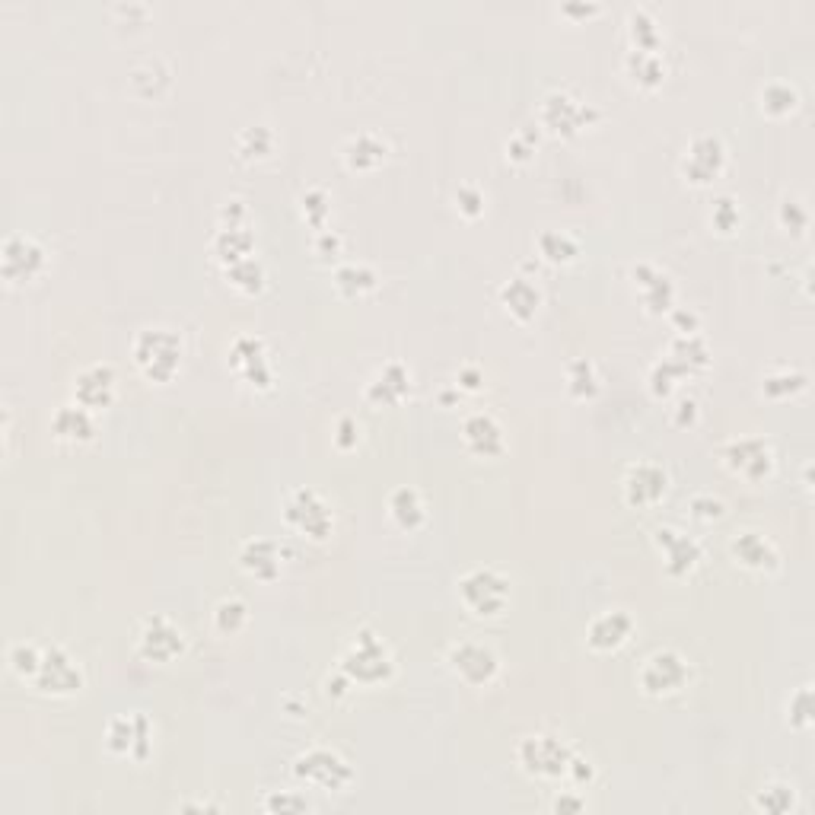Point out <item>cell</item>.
Segmentation results:
<instances>
[{"instance_id":"obj_22","label":"cell","mask_w":815,"mask_h":815,"mask_svg":"<svg viewBox=\"0 0 815 815\" xmlns=\"http://www.w3.org/2000/svg\"><path fill=\"white\" fill-rule=\"evenodd\" d=\"M631 277H634V284H637V293H640V300H644V306L650 312H666L672 309V300H675V287L669 277L650 265V262H640L631 268Z\"/></svg>"},{"instance_id":"obj_21","label":"cell","mask_w":815,"mask_h":815,"mask_svg":"<svg viewBox=\"0 0 815 815\" xmlns=\"http://www.w3.org/2000/svg\"><path fill=\"white\" fill-rule=\"evenodd\" d=\"M462 437H465V446L472 449L475 456H484V459L500 456V453H504V446H507L504 427H500L488 411H475L472 418H465Z\"/></svg>"},{"instance_id":"obj_26","label":"cell","mask_w":815,"mask_h":815,"mask_svg":"<svg viewBox=\"0 0 815 815\" xmlns=\"http://www.w3.org/2000/svg\"><path fill=\"white\" fill-rule=\"evenodd\" d=\"M239 564L246 574L258 577V580H274L281 574V551H277L274 542H265V539H252L242 545L239 551Z\"/></svg>"},{"instance_id":"obj_51","label":"cell","mask_w":815,"mask_h":815,"mask_svg":"<svg viewBox=\"0 0 815 815\" xmlns=\"http://www.w3.org/2000/svg\"><path fill=\"white\" fill-rule=\"evenodd\" d=\"M335 443H338L341 449L357 446V443H360V424H357L354 418H341L338 427H335Z\"/></svg>"},{"instance_id":"obj_25","label":"cell","mask_w":815,"mask_h":815,"mask_svg":"<svg viewBox=\"0 0 815 815\" xmlns=\"http://www.w3.org/2000/svg\"><path fill=\"white\" fill-rule=\"evenodd\" d=\"M408 389H411V373L398 360H392L367 386V398L373 405H398L408 395Z\"/></svg>"},{"instance_id":"obj_53","label":"cell","mask_w":815,"mask_h":815,"mask_svg":"<svg viewBox=\"0 0 815 815\" xmlns=\"http://www.w3.org/2000/svg\"><path fill=\"white\" fill-rule=\"evenodd\" d=\"M481 383H484V373L478 367H462L459 376H456V386L465 389V392H478Z\"/></svg>"},{"instance_id":"obj_48","label":"cell","mask_w":815,"mask_h":815,"mask_svg":"<svg viewBox=\"0 0 815 815\" xmlns=\"http://www.w3.org/2000/svg\"><path fill=\"white\" fill-rule=\"evenodd\" d=\"M809 720H812V691L800 688L790 698V723L793 726H809Z\"/></svg>"},{"instance_id":"obj_19","label":"cell","mask_w":815,"mask_h":815,"mask_svg":"<svg viewBox=\"0 0 815 815\" xmlns=\"http://www.w3.org/2000/svg\"><path fill=\"white\" fill-rule=\"evenodd\" d=\"M74 398H77V405L90 408V411L109 408L115 398V370L109 367V363H93V367L80 370L74 379Z\"/></svg>"},{"instance_id":"obj_23","label":"cell","mask_w":815,"mask_h":815,"mask_svg":"<svg viewBox=\"0 0 815 815\" xmlns=\"http://www.w3.org/2000/svg\"><path fill=\"white\" fill-rule=\"evenodd\" d=\"M631 631H634L631 615L615 609V612H602L599 618H593V624H589V631H586V640L593 650H615L631 637Z\"/></svg>"},{"instance_id":"obj_40","label":"cell","mask_w":815,"mask_h":815,"mask_svg":"<svg viewBox=\"0 0 815 815\" xmlns=\"http://www.w3.org/2000/svg\"><path fill=\"white\" fill-rule=\"evenodd\" d=\"M42 650L39 644H32V640H20V644L10 647V666L16 675H23V679H32V675L39 672V663H42Z\"/></svg>"},{"instance_id":"obj_3","label":"cell","mask_w":815,"mask_h":815,"mask_svg":"<svg viewBox=\"0 0 815 815\" xmlns=\"http://www.w3.org/2000/svg\"><path fill=\"white\" fill-rule=\"evenodd\" d=\"M516 758L526 774L542 777V780H558V777H567L574 749H570L567 742H561L558 736L535 733V736H526L523 742H519Z\"/></svg>"},{"instance_id":"obj_37","label":"cell","mask_w":815,"mask_h":815,"mask_svg":"<svg viewBox=\"0 0 815 815\" xmlns=\"http://www.w3.org/2000/svg\"><path fill=\"white\" fill-rule=\"evenodd\" d=\"M249 621V609H246V602L230 596V599H220L217 602V609H214V628L220 634H236L242 631V624Z\"/></svg>"},{"instance_id":"obj_58","label":"cell","mask_w":815,"mask_h":815,"mask_svg":"<svg viewBox=\"0 0 815 815\" xmlns=\"http://www.w3.org/2000/svg\"><path fill=\"white\" fill-rule=\"evenodd\" d=\"M695 414H698V405L691 402V398H682V402H679V424L695 421Z\"/></svg>"},{"instance_id":"obj_6","label":"cell","mask_w":815,"mask_h":815,"mask_svg":"<svg viewBox=\"0 0 815 815\" xmlns=\"http://www.w3.org/2000/svg\"><path fill=\"white\" fill-rule=\"evenodd\" d=\"M293 777L319 790H344L354 780V771L332 749H309L293 761Z\"/></svg>"},{"instance_id":"obj_49","label":"cell","mask_w":815,"mask_h":815,"mask_svg":"<svg viewBox=\"0 0 815 815\" xmlns=\"http://www.w3.org/2000/svg\"><path fill=\"white\" fill-rule=\"evenodd\" d=\"M265 809L268 812H306L309 803H306V796H300V793H274L265 800Z\"/></svg>"},{"instance_id":"obj_39","label":"cell","mask_w":815,"mask_h":815,"mask_svg":"<svg viewBox=\"0 0 815 815\" xmlns=\"http://www.w3.org/2000/svg\"><path fill=\"white\" fill-rule=\"evenodd\" d=\"M274 150V134L271 128L265 125H252L239 134V153L246 156V160H262V156H268Z\"/></svg>"},{"instance_id":"obj_15","label":"cell","mask_w":815,"mask_h":815,"mask_svg":"<svg viewBox=\"0 0 815 815\" xmlns=\"http://www.w3.org/2000/svg\"><path fill=\"white\" fill-rule=\"evenodd\" d=\"M653 542H656V548L663 551L666 570H669L672 577H685V574H691V570L698 567L701 554H704V548H701L698 539H691L688 532L675 529V526H660V529L653 532Z\"/></svg>"},{"instance_id":"obj_27","label":"cell","mask_w":815,"mask_h":815,"mask_svg":"<svg viewBox=\"0 0 815 815\" xmlns=\"http://www.w3.org/2000/svg\"><path fill=\"white\" fill-rule=\"evenodd\" d=\"M500 300H504L510 316H516L519 322H529L542 306V293L529 277H513V281H507L504 290H500Z\"/></svg>"},{"instance_id":"obj_34","label":"cell","mask_w":815,"mask_h":815,"mask_svg":"<svg viewBox=\"0 0 815 815\" xmlns=\"http://www.w3.org/2000/svg\"><path fill=\"white\" fill-rule=\"evenodd\" d=\"M335 284H338V290L344 293V297H363V293H370L376 287V274L367 265L348 262V265H341L335 271Z\"/></svg>"},{"instance_id":"obj_9","label":"cell","mask_w":815,"mask_h":815,"mask_svg":"<svg viewBox=\"0 0 815 815\" xmlns=\"http://www.w3.org/2000/svg\"><path fill=\"white\" fill-rule=\"evenodd\" d=\"M596 115L599 112L589 106V102H583L580 96L567 93V90H554L542 102V125L551 128L554 134H564V137L583 131L586 125H593Z\"/></svg>"},{"instance_id":"obj_33","label":"cell","mask_w":815,"mask_h":815,"mask_svg":"<svg viewBox=\"0 0 815 815\" xmlns=\"http://www.w3.org/2000/svg\"><path fill=\"white\" fill-rule=\"evenodd\" d=\"M628 26H631V42H634V51H660L663 45V32L656 26V20L647 13V10H631L628 16Z\"/></svg>"},{"instance_id":"obj_56","label":"cell","mask_w":815,"mask_h":815,"mask_svg":"<svg viewBox=\"0 0 815 815\" xmlns=\"http://www.w3.org/2000/svg\"><path fill=\"white\" fill-rule=\"evenodd\" d=\"M554 809H558V812H583V809H586V800H583V796H570V793H564V796H558V800H554Z\"/></svg>"},{"instance_id":"obj_57","label":"cell","mask_w":815,"mask_h":815,"mask_svg":"<svg viewBox=\"0 0 815 815\" xmlns=\"http://www.w3.org/2000/svg\"><path fill=\"white\" fill-rule=\"evenodd\" d=\"M672 319H675V325H682V328H685L682 335H695V332H698V316H695V312H685V309H679Z\"/></svg>"},{"instance_id":"obj_29","label":"cell","mask_w":815,"mask_h":815,"mask_svg":"<svg viewBox=\"0 0 815 815\" xmlns=\"http://www.w3.org/2000/svg\"><path fill=\"white\" fill-rule=\"evenodd\" d=\"M386 153H389L386 141L383 137H376L373 131H363L344 144V160H348L351 169H376L386 160Z\"/></svg>"},{"instance_id":"obj_5","label":"cell","mask_w":815,"mask_h":815,"mask_svg":"<svg viewBox=\"0 0 815 815\" xmlns=\"http://www.w3.org/2000/svg\"><path fill=\"white\" fill-rule=\"evenodd\" d=\"M640 688L647 691L653 698H666V695H675V691H682L691 679V666L682 653L675 650H656L650 653L644 666H640Z\"/></svg>"},{"instance_id":"obj_8","label":"cell","mask_w":815,"mask_h":815,"mask_svg":"<svg viewBox=\"0 0 815 815\" xmlns=\"http://www.w3.org/2000/svg\"><path fill=\"white\" fill-rule=\"evenodd\" d=\"M32 682L45 695H74L83 688V669L71 653L55 644L42 650V663L39 672L32 675Z\"/></svg>"},{"instance_id":"obj_59","label":"cell","mask_w":815,"mask_h":815,"mask_svg":"<svg viewBox=\"0 0 815 815\" xmlns=\"http://www.w3.org/2000/svg\"><path fill=\"white\" fill-rule=\"evenodd\" d=\"M596 10H599L596 4H589V7H574V4H567V7H564V13H596Z\"/></svg>"},{"instance_id":"obj_17","label":"cell","mask_w":815,"mask_h":815,"mask_svg":"<svg viewBox=\"0 0 815 815\" xmlns=\"http://www.w3.org/2000/svg\"><path fill=\"white\" fill-rule=\"evenodd\" d=\"M723 459L726 465L733 468L736 475L749 478V481H761L771 475L774 468V453L765 440H755V437H745V440H733L730 446L723 449Z\"/></svg>"},{"instance_id":"obj_12","label":"cell","mask_w":815,"mask_h":815,"mask_svg":"<svg viewBox=\"0 0 815 815\" xmlns=\"http://www.w3.org/2000/svg\"><path fill=\"white\" fill-rule=\"evenodd\" d=\"M42 268H45V249L36 239L26 233H10L4 239V249H0V271H4L7 281H13V284L32 281L36 274H42Z\"/></svg>"},{"instance_id":"obj_44","label":"cell","mask_w":815,"mask_h":815,"mask_svg":"<svg viewBox=\"0 0 815 815\" xmlns=\"http://www.w3.org/2000/svg\"><path fill=\"white\" fill-rule=\"evenodd\" d=\"M806 386V376L803 373H790V370H780V373H771L765 376V392L771 398H780V395H790V392H800Z\"/></svg>"},{"instance_id":"obj_18","label":"cell","mask_w":815,"mask_h":815,"mask_svg":"<svg viewBox=\"0 0 815 815\" xmlns=\"http://www.w3.org/2000/svg\"><path fill=\"white\" fill-rule=\"evenodd\" d=\"M106 745L115 755H131L144 761L150 752V720L144 714L115 717L106 730Z\"/></svg>"},{"instance_id":"obj_10","label":"cell","mask_w":815,"mask_h":815,"mask_svg":"<svg viewBox=\"0 0 815 815\" xmlns=\"http://www.w3.org/2000/svg\"><path fill=\"white\" fill-rule=\"evenodd\" d=\"M449 669H453L465 685L484 688L497 679L500 660L491 647L478 644V640H462L453 650H449Z\"/></svg>"},{"instance_id":"obj_20","label":"cell","mask_w":815,"mask_h":815,"mask_svg":"<svg viewBox=\"0 0 815 815\" xmlns=\"http://www.w3.org/2000/svg\"><path fill=\"white\" fill-rule=\"evenodd\" d=\"M730 551H733V558H736L742 567L758 570V574H765V570H777V567H780V554H777L774 542L768 539V535L755 532V529L739 532L736 539L730 542Z\"/></svg>"},{"instance_id":"obj_7","label":"cell","mask_w":815,"mask_h":815,"mask_svg":"<svg viewBox=\"0 0 815 815\" xmlns=\"http://www.w3.org/2000/svg\"><path fill=\"white\" fill-rule=\"evenodd\" d=\"M284 519H287V526H293L300 535H309V539H316V542L328 539L332 529H335L332 510H328L325 500L316 491H309V488H300V491H293L287 497Z\"/></svg>"},{"instance_id":"obj_38","label":"cell","mask_w":815,"mask_h":815,"mask_svg":"<svg viewBox=\"0 0 815 815\" xmlns=\"http://www.w3.org/2000/svg\"><path fill=\"white\" fill-rule=\"evenodd\" d=\"M567 389L577 398H593L599 392V376L589 360H574L567 367Z\"/></svg>"},{"instance_id":"obj_36","label":"cell","mask_w":815,"mask_h":815,"mask_svg":"<svg viewBox=\"0 0 815 815\" xmlns=\"http://www.w3.org/2000/svg\"><path fill=\"white\" fill-rule=\"evenodd\" d=\"M227 277H230V284L239 287L242 293H255V290L265 287V268H262V262H258L255 255L252 258H242V262L227 265Z\"/></svg>"},{"instance_id":"obj_13","label":"cell","mask_w":815,"mask_h":815,"mask_svg":"<svg viewBox=\"0 0 815 815\" xmlns=\"http://www.w3.org/2000/svg\"><path fill=\"white\" fill-rule=\"evenodd\" d=\"M230 367H233V373L242 379V383H249V386L271 389V383H274V373L268 367V354H265V341L262 338H252V335L236 338L233 348H230Z\"/></svg>"},{"instance_id":"obj_14","label":"cell","mask_w":815,"mask_h":815,"mask_svg":"<svg viewBox=\"0 0 815 815\" xmlns=\"http://www.w3.org/2000/svg\"><path fill=\"white\" fill-rule=\"evenodd\" d=\"M669 491V475L656 462H634L624 475V500L631 507H653Z\"/></svg>"},{"instance_id":"obj_28","label":"cell","mask_w":815,"mask_h":815,"mask_svg":"<svg viewBox=\"0 0 815 815\" xmlns=\"http://www.w3.org/2000/svg\"><path fill=\"white\" fill-rule=\"evenodd\" d=\"M389 516L395 519V526H398V529L414 532V529H421V526H424L427 507H424L421 494L414 491V488H398V491H392V497H389Z\"/></svg>"},{"instance_id":"obj_45","label":"cell","mask_w":815,"mask_h":815,"mask_svg":"<svg viewBox=\"0 0 815 815\" xmlns=\"http://www.w3.org/2000/svg\"><path fill=\"white\" fill-rule=\"evenodd\" d=\"M710 220H714V227L720 233H733L739 227V207L733 198H717L714 201V211H710Z\"/></svg>"},{"instance_id":"obj_32","label":"cell","mask_w":815,"mask_h":815,"mask_svg":"<svg viewBox=\"0 0 815 815\" xmlns=\"http://www.w3.org/2000/svg\"><path fill=\"white\" fill-rule=\"evenodd\" d=\"M628 74L640 83V86H656L663 83L666 77V64L660 58V51H628Z\"/></svg>"},{"instance_id":"obj_41","label":"cell","mask_w":815,"mask_h":815,"mask_svg":"<svg viewBox=\"0 0 815 815\" xmlns=\"http://www.w3.org/2000/svg\"><path fill=\"white\" fill-rule=\"evenodd\" d=\"M761 106L771 115H787L796 106V90L790 83H768L761 90Z\"/></svg>"},{"instance_id":"obj_35","label":"cell","mask_w":815,"mask_h":815,"mask_svg":"<svg viewBox=\"0 0 815 815\" xmlns=\"http://www.w3.org/2000/svg\"><path fill=\"white\" fill-rule=\"evenodd\" d=\"M539 249H542V255L548 258V262H554V265L574 262L577 252H580L577 239H574V236H567V233H561V230H545V233L539 236Z\"/></svg>"},{"instance_id":"obj_42","label":"cell","mask_w":815,"mask_h":815,"mask_svg":"<svg viewBox=\"0 0 815 815\" xmlns=\"http://www.w3.org/2000/svg\"><path fill=\"white\" fill-rule=\"evenodd\" d=\"M755 806L765 809L771 815H784L793 809V787L787 784H771V787H761V793L755 796Z\"/></svg>"},{"instance_id":"obj_47","label":"cell","mask_w":815,"mask_h":815,"mask_svg":"<svg viewBox=\"0 0 815 815\" xmlns=\"http://www.w3.org/2000/svg\"><path fill=\"white\" fill-rule=\"evenodd\" d=\"M456 204L465 217H478L484 214V192L478 185H459L456 188Z\"/></svg>"},{"instance_id":"obj_2","label":"cell","mask_w":815,"mask_h":815,"mask_svg":"<svg viewBox=\"0 0 815 815\" xmlns=\"http://www.w3.org/2000/svg\"><path fill=\"white\" fill-rule=\"evenodd\" d=\"M392 669H395V663H392L389 647L367 628L357 631L354 644L348 647V653L341 656V672L348 675L351 682H360V685L386 682L392 675Z\"/></svg>"},{"instance_id":"obj_54","label":"cell","mask_w":815,"mask_h":815,"mask_svg":"<svg viewBox=\"0 0 815 815\" xmlns=\"http://www.w3.org/2000/svg\"><path fill=\"white\" fill-rule=\"evenodd\" d=\"M348 688H351V679H348V675H344L341 669H338L335 675H328V679H325V691H328V695H335V698L348 695Z\"/></svg>"},{"instance_id":"obj_52","label":"cell","mask_w":815,"mask_h":815,"mask_svg":"<svg viewBox=\"0 0 815 815\" xmlns=\"http://www.w3.org/2000/svg\"><path fill=\"white\" fill-rule=\"evenodd\" d=\"M780 220H784V227H790V230H803L809 217H806V211H803V204L784 201V207H780Z\"/></svg>"},{"instance_id":"obj_31","label":"cell","mask_w":815,"mask_h":815,"mask_svg":"<svg viewBox=\"0 0 815 815\" xmlns=\"http://www.w3.org/2000/svg\"><path fill=\"white\" fill-rule=\"evenodd\" d=\"M669 357L691 376V373H698V370L707 367L710 351H707V344L698 335H679L669 344Z\"/></svg>"},{"instance_id":"obj_24","label":"cell","mask_w":815,"mask_h":815,"mask_svg":"<svg viewBox=\"0 0 815 815\" xmlns=\"http://www.w3.org/2000/svg\"><path fill=\"white\" fill-rule=\"evenodd\" d=\"M51 433H55V437L64 440V443H90L96 437L93 411L77 405V402L58 408L55 418H51Z\"/></svg>"},{"instance_id":"obj_4","label":"cell","mask_w":815,"mask_h":815,"mask_svg":"<svg viewBox=\"0 0 815 815\" xmlns=\"http://www.w3.org/2000/svg\"><path fill=\"white\" fill-rule=\"evenodd\" d=\"M459 596L475 615H497L510 602V580L494 567H475L459 580Z\"/></svg>"},{"instance_id":"obj_46","label":"cell","mask_w":815,"mask_h":815,"mask_svg":"<svg viewBox=\"0 0 815 815\" xmlns=\"http://www.w3.org/2000/svg\"><path fill=\"white\" fill-rule=\"evenodd\" d=\"M688 510L695 519H704V523H710V519H720L723 516V500H717L714 494H695L688 500Z\"/></svg>"},{"instance_id":"obj_50","label":"cell","mask_w":815,"mask_h":815,"mask_svg":"<svg viewBox=\"0 0 815 815\" xmlns=\"http://www.w3.org/2000/svg\"><path fill=\"white\" fill-rule=\"evenodd\" d=\"M535 144H539V137L526 128V131H519L516 137H510L507 153L513 156V160H529V156L535 153Z\"/></svg>"},{"instance_id":"obj_1","label":"cell","mask_w":815,"mask_h":815,"mask_svg":"<svg viewBox=\"0 0 815 815\" xmlns=\"http://www.w3.org/2000/svg\"><path fill=\"white\" fill-rule=\"evenodd\" d=\"M134 360L153 383H169L182 367V338L172 328H144L134 338Z\"/></svg>"},{"instance_id":"obj_43","label":"cell","mask_w":815,"mask_h":815,"mask_svg":"<svg viewBox=\"0 0 815 815\" xmlns=\"http://www.w3.org/2000/svg\"><path fill=\"white\" fill-rule=\"evenodd\" d=\"M303 214L316 230H325V220H328V214H332V204H328V195L322 192V188H312V192L303 195Z\"/></svg>"},{"instance_id":"obj_11","label":"cell","mask_w":815,"mask_h":815,"mask_svg":"<svg viewBox=\"0 0 815 815\" xmlns=\"http://www.w3.org/2000/svg\"><path fill=\"white\" fill-rule=\"evenodd\" d=\"M182 650H185V634L166 615L144 618L141 631H137V653H141L147 663H172Z\"/></svg>"},{"instance_id":"obj_16","label":"cell","mask_w":815,"mask_h":815,"mask_svg":"<svg viewBox=\"0 0 815 815\" xmlns=\"http://www.w3.org/2000/svg\"><path fill=\"white\" fill-rule=\"evenodd\" d=\"M726 166V147L720 137H695L691 141V147L685 150V160H682V172H685V179L688 182H695V185H707V182H714L720 172Z\"/></svg>"},{"instance_id":"obj_30","label":"cell","mask_w":815,"mask_h":815,"mask_svg":"<svg viewBox=\"0 0 815 815\" xmlns=\"http://www.w3.org/2000/svg\"><path fill=\"white\" fill-rule=\"evenodd\" d=\"M252 249H255V236L246 227H220V233L214 239V255L223 265L252 258Z\"/></svg>"},{"instance_id":"obj_55","label":"cell","mask_w":815,"mask_h":815,"mask_svg":"<svg viewBox=\"0 0 815 815\" xmlns=\"http://www.w3.org/2000/svg\"><path fill=\"white\" fill-rule=\"evenodd\" d=\"M338 249H341V239H338L335 233H328V230H319V236H316V252H319V255H338Z\"/></svg>"}]
</instances>
